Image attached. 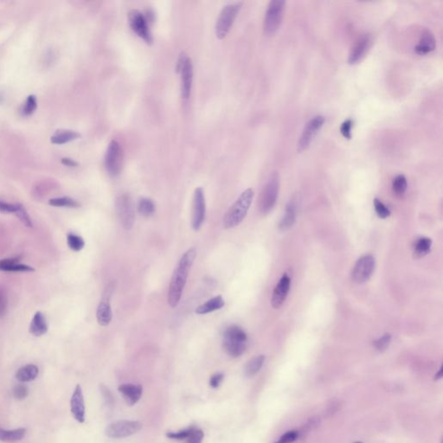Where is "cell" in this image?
I'll return each instance as SVG.
<instances>
[{"instance_id":"cell-10","label":"cell","mask_w":443,"mask_h":443,"mask_svg":"<svg viewBox=\"0 0 443 443\" xmlns=\"http://www.w3.org/2000/svg\"><path fill=\"white\" fill-rule=\"evenodd\" d=\"M128 23L131 29L135 31V33L145 40V42L151 45L153 41V38L149 29L147 18L141 11L139 10L130 11L128 13Z\"/></svg>"},{"instance_id":"cell-14","label":"cell","mask_w":443,"mask_h":443,"mask_svg":"<svg viewBox=\"0 0 443 443\" xmlns=\"http://www.w3.org/2000/svg\"><path fill=\"white\" fill-rule=\"evenodd\" d=\"M205 197L204 190L197 187L195 190L193 196V207H192V221L191 226L194 230H200L205 219Z\"/></svg>"},{"instance_id":"cell-21","label":"cell","mask_w":443,"mask_h":443,"mask_svg":"<svg viewBox=\"0 0 443 443\" xmlns=\"http://www.w3.org/2000/svg\"><path fill=\"white\" fill-rule=\"evenodd\" d=\"M296 215H297V201L293 198L289 201L286 205L285 216L281 219L279 228L281 230H286L292 227L296 221Z\"/></svg>"},{"instance_id":"cell-39","label":"cell","mask_w":443,"mask_h":443,"mask_svg":"<svg viewBox=\"0 0 443 443\" xmlns=\"http://www.w3.org/2000/svg\"><path fill=\"white\" fill-rule=\"evenodd\" d=\"M7 306H8V298L6 290L3 287H0V318L6 316Z\"/></svg>"},{"instance_id":"cell-48","label":"cell","mask_w":443,"mask_h":443,"mask_svg":"<svg viewBox=\"0 0 443 443\" xmlns=\"http://www.w3.org/2000/svg\"><path fill=\"white\" fill-rule=\"evenodd\" d=\"M354 443H363V442H361V441H356V442H354Z\"/></svg>"},{"instance_id":"cell-23","label":"cell","mask_w":443,"mask_h":443,"mask_svg":"<svg viewBox=\"0 0 443 443\" xmlns=\"http://www.w3.org/2000/svg\"><path fill=\"white\" fill-rule=\"evenodd\" d=\"M96 318L99 325L101 326H107L109 325L112 320V309L107 300H102L99 304L96 312Z\"/></svg>"},{"instance_id":"cell-45","label":"cell","mask_w":443,"mask_h":443,"mask_svg":"<svg viewBox=\"0 0 443 443\" xmlns=\"http://www.w3.org/2000/svg\"><path fill=\"white\" fill-rule=\"evenodd\" d=\"M224 378H225V376H224L223 373H216L215 375L211 376V380H210V385H211V387L214 388V389L219 387L220 384H221V382L224 380Z\"/></svg>"},{"instance_id":"cell-29","label":"cell","mask_w":443,"mask_h":443,"mask_svg":"<svg viewBox=\"0 0 443 443\" xmlns=\"http://www.w3.org/2000/svg\"><path fill=\"white\" fill-rule=\"evenodd\" d=\"M264 361H265L264 355H259V356L255 357L252 359H250L244 369L245 376H248V378L255 376V374L261 370L262 365H263Z\"/></svg>"},{"instance_id":"cell-15","label":"cell","mask_w":443,"mask_h":443,"mask_svg":"<svg viewBox=\"0 0 443 443\" xmlns=\"http://www.w3.org/2000/svg\"><path fill=\"white\" fill-rule=\"evenodd\" d=\"M370 45H371V37L370 35L366 34L359 37L354 43L349 54V58H348L349 63L356 64L359 61H361L370 48Z\"/></svg>"},{"instance_id":"cell-11","label":"cell","mask_w":443,"mask_h":443,"mask_svg":"<svg viewBox=\"0 0 443 443\" xmlns=\"http://www.w3.org/2000/svg\"><path fill=\"white\" fill-rule=\"evenodd\" d=\"M141 423L136 421H119L109 424L106 429V435L113 439H121L134 435L141 429Z\"/></svg>"},{"instance_id":"cell-31","label":"cell","mask_w":443,"mask_h":443,"mask_svg":"<svg viewBox=\"0 0 443 443\" xmlns=\"http://www.w3.org/2000/svg\"><path fill=\"white\" fill-rule=\"evenodd\" d=\"M407 186L408 184H407L406 178L403 174L397 175L393 180L392 191L395 196H404V193L406 192Z\"/></svg>"},{"instance_id":"cell-49","label":"cell","mask_w":443,"mask_h":443,"mask_svg":"<svg viewBox=\"0 0 443 443\" xmlns=\"http://www.w3.org/2000/svg\"><path fill=\"white\" fill-rule=\"evenodd\" d=\"M0 429H1V428H0Z\"/></svg>"},{"instance_id":"cell-44","label":"cell","mask_w":443,"mask_h":443,"mask_svg":"<svg viewBox=\"0 0 443 443\" xmlns=\"http://www.w3.org/2000/svg\"><path fill=\"white\" fill-rule=\"evenodd\" d=\"M203 439H204V433L201 429L196 428L192 435L187 439L188 440L186 443H202Z\"/></svg>"},{"instance_id":"cell-40","label":"cell","mask_w":443,"mask_h":443,"mask_svg":"<svg viewBox=\"0 0 443 443\" xmlns=\"http://www.w3.org/2000/svg\"><path fill=\"white\" fill-rule=\"evenodd\" d=\"M352 126H353V121L351 119H348L343 122L342 125L340 126V132L343 135V137L347 139V140H351Z\"/></svg>"},{"instance_id":"cell-38","label":"cell","mask_w":443,"mask_h":443,"mask_svg":"<svg viewBox=\"0 0 443 443\" xmlns=\"http://www.w3.org/2000/svg\"><path fill=\"white\" fill-rule=\"evenodd\" d=\"M390 341H391V336L390 334H384L381 338H379V340H376L374 342V346L379 351H384L389 347Z\"/></svg>"},{"instance_id":"cell-30","label":"cell","mask_w":443,"mask_h":443,"mask_svg":"<svg viewBox=\"0 0 443 443\" xmlns=\"http://www.w3.org/2000/svg\"><path fill=\"white\" fill-rule=\"evenodd\" d=\"M49 205L54 207L77 208L80 206L78 202L69 196L51 198L49 200Z\"/></svg>"},{"instance_id":"cell-20","label":"cell","mask_w":443,"mask_h":443,"mask_svg":"<svg viewBox=\"0 0 443 443\" xmlns=\"http://www.w3.org/2000/svg\"><path fill=\"white\" fill-rule=\"evenodd\" d=\"M20 257L2 259L0 260V271L4 272H34L33 268L26 264L18 263Z\"/></svg>"},{"instance_id":"cell-42","label":"cell","mask_w":443,"mask_h":443,"mask_svg":"<svg viewBox=\"0 0 443 443\" xmlns=\"http://www.w3.org/2000/svg\"><path fill=\"white\" fill-rule=\"evenodd\" d=\"M28 389L24 384L16 385L13 389V395H14L15 398L18 399V400L26 398V396L28 395Z\"/></svg>"},{"instance_id":"cell-25","label":"cell","mask_w":443,"mask_h":443,"mask_svg":"<svg viewBox=\"0 0 443 443\" xmlns=\"http://www.w3.org/2000/svg\"><path fill=\"white\" fill-rule=\"evenodd\" d=\"M225 306V300L223 299L221 295L216 296L212 298L211 300H208L207 302L204 303L203 305L198 306L196 309V314L203 315V314H210L212 312L220 310Z\"/></svg>"},{"instance_id":"cell-27","label":"cell","mask_w":443,"mask_h":443,"mask_svg":"<svg viewBox=\"0 0 443 443\" xmlns=\"http://www.w3.org/2000/svg\"><path fill=\"white\" fill-rule=\"evenodd\" d=\"M432 241L428 237H421L415 241L413 246V253L415 258H422L428 255L431 250Z\"/></svg>"},{"instance_id":"cell-19","label":"cell","mask_w":443,"mask_h":443,"mask_svg":"<svg viewBox=\"0 0 443 443\" xmlns=\"http://www.w3.org/2000/svg\"><path fill=\"white\" fill-rule=\"evenodd\" d=\"M118 390L129 405L136 404L141 399L143 391L141 385L131 384H121Z\"/></svg>"},{"instance_id":"cell-37","label":"cell","mask_w":443,"mask_h":443,"mask_svg":"<svg viewBox=\"0 0 443 443\" xmlns=\"http://www.w3.org/2000/svg\"><path fill=\"white\" fill-rule=\"evenodd\" d=\"M374 207H375L376 213L378 214V216H379L380 218L385 219L390 216V210H389V209H388V208L386 207V206H385V205H384L380 200H378V198H375V200H374Z\"/></svg>"},{"instance_id":"cell-47","label":"cell","mask_w":443,"mask_h":443,"mask_svg":"<svg viewBox=\"0 0 443 443\" xmlns=\"http://www.w3.org/2000/svg\"><path fill=\"white\" fill-rule=\"evenodd\" d=\"M442 378V368H440L439 371H438L437 374L435 375V380H439V379H441Z\"/></svg>"},{"instance_id":"cell-32","label":"cell","mask_w":443,"mask_h":443,"mask_svg":"<svg viewBox=\"0 0 443 443\" xmlns=\"http://www.w3.org/2000/svg\"><path fill=\"white\" fill-rule=\"evenodd\" d=\"M67 243L71 250L78 252L84 248L85 241L81 236L70 233L67 236Z\"/></svg>"},{"instance_id":"cell-12","label":"cell","mask_w":443,"mask_h":443,"mask_svg":"<svg viewBox=\"0 0 443 443\" xmlns=\"http://www.w3.org/2000/svg\"><path fill=\"white\" fill-rule=\"evenodd\" d=\"M375 270V259L372 255H366L357 261L351 273V279L356 283L367 281Z\"/></svg>"},{"instance_id":"cell-28","label":"cell","mask_w":443,"mask_h":443,"mask_svg":"<svg viewBox=\"0 0 443 443\" xmlns=\"http://www.w3.org/2000/svg\"><path fill=\"white\" fill-rule=\"evenodd\" d=\"M26 434V429L24 428L12 429V430L0 429V440L4 442H15L17 440H22Z\"/></svg>"},{"instance_id":"cell-16","label":"cell","mask_w":443,"mask_h":443,"mask_svg":"<svg viewBox=\"0 0 443 443\" xmlns=\"http://www.w3.org/2000/svg\"><path fill=\"white\" fill-rule=\"evenodd\" d=\"M290 285H291V280L289 275H282V277L281 278V280L276 285L273 292L271 304L274 308H280L282 306L284 301L286 300V296L289 295Z\"/></svg>"},{"instance_id":"cell-5","label":"cell","mask_w":443,"mask_h":443,"mask_svg":"<svg viewBox=\"0 0 443 443\" xmlns=\"http://www.w3.org/2000/svg\"><path fill=\"white\" fill-rule=\"evenodd\" d=\"M241 5V2L229 4L221 10L216 24V35L218 39H224L230 32Z\"/></svg>"},{"instance_id":"cell-17","label":"cell","mask_w":443,"mask_h":443,"mask_svg":"<svg viewBox=\"0 0 443 443\" xmlns=\"http://www.w3.org/2000/svg\"><path fill=\"white\" fill-rule=\"evenodd\" d=\"M71 412L76 421L80 424L85 422L84 397L80 385H77L74 391L71 401Z\"/></svg>"},{"instance_id":"cell-41","label":"cell","mask_w":443,"mask_h":443,"mask_svg":"<svg viewBox=\"0 0 443 443\" xmlns=\"http://www.w3.org/2000/svg\"><path fill=\"white\" fill-rule=\"evenodd\" d=\"M299 432L296 431V430H292V431H289V432H286V434H284L283 435H281V437L277 440V441H275V443H291L294 442L295 440H297L298 438H299Z\"/></svg>"},{"instance_id":"cell-22","label":"cell","mask_w":443,"mask_h":443,"mask_svg":"<svg viewBox=\"0 0 443 443\" xmlns=\"http://www.w3.org/2000/svg\"><path fill=\"white\" fill-rule=\"evenodd\" d=\"M48 331V325L45 315L41 312L34 314L30 325V333L36 337L42 336Z\"/></svg>"},{"instance_id":"cell-46","label":"cell","mask_w":443,"mask_h":443,"mask_svg":"<svg viewBox=\"0 0 443 443\" xmlns=\"http://www.w3.org/2000/svg\"><path fill=\"white\" fill-rule=\"evenodd\" d=\"M62 163L64 166H71V167H76V166H78V163L74 160L69 159V158H63V159H62Z\"/></svg>"},{"instance_id":"cell-4","label":"cell","mask_w":443,"mask_h":443,"mask_svg":"<svg viewBox=\"0 0 443 443\" xmlns=\"http://www.w3.org/2000/svg\"><path fill=\"white\" fill-rule=\"evenodd\" d=\"M286 2L283 0H273L267 8L264 18V31L271 36L276 33L281 26L284 17Z\"/></svg>"},{"instance_id":"cell-33","label":"cell","mask_w":443,"mask_h":443,"mask_svg":"<svg viewBox=\"0 0 443 443\" xmlns=\"http://www.w3.org/2000/svg\"><path fill=\"white\" fill-rule=\"evenodd\" d=\"M139 211L142 216L148 217L154 213L155 206L153 202L149 198H141L139 202Z\"/></svg>"},{"instance_id":"cell-1","label":"cell","mask_w":443,"mask_h":443,"mask_svg":"<svg viewBox=\"0 0 443 443\" xmlns=\"http://www.w3.org/2000/svg\"><path fill=\"white\" fill-rule=\"evenodd\" d=\"M196 249L194 247L189 249L182 255L176 269L174 270L171 282L169 285L168 296H167V301L171 308H175L180 304L183 291L187 281L189 272L196 259Z\"/></svg>"},{"instance_id":"cell-9","label":"cell","mask_w":443,"mask_h":443,"mask_svg":"<svg viewBox=\"0 0 443 443\" xmlns=\"http://www.w3.org/2000/svg\"><path fill=\"white\" fill-rule=\"evenodd\" d=\"M325 123V117L322 115L314 116V118L306 124L304 127L301 135H300V141L298 143V151L302 152L308 148L312 142L319 134L320 129L322 128L323 125Z\"/></svg>"},{"instance_id":"cell-6","label":"cell","mask_w":443,"mask_h":443,"mask_svg":"<svg viewBox=\"0 0 443 443\" xmlns=\"http://www.w3.org/2000/svg\"><path fill=\"white\" fill-rule=\"evenodd\" d=\"M176 71L181 76V95L183 99L188 100L191 96L193 81V65L191 58L186 54L180 55L178 59Z\"/></svg>"},{"instance_id":"cell-2","label":"cell","mask_w":443,"mask_h":443,"mask_svg":"<svg viewBox=\"0 0 443 443\" xmlns=\"http://www.w3.org/2000/svg\"><path fill=\"white\" fill-rule=\"evenodd\" d=\"M254 191L249 188L241 194L238 200L228 210L224 217L225 229H232L240 225L247 215L250 205L252 204Z\"/></svg>"},{"instance_id":"cell-24","label":"cell","mask_w":443,"mask_h":443,"mask_svg":"<svg viewBox=\"0 0 443 443\" xmlns=\"http://www.w3.org/2000/svg\"><path fill=\"white\" fill-rule=\"evenodd\" d=\"M81 137V135L72 130H58L54 134L51 138V143L56 145H63V144L76 141Z\"/></svg>"},{"instance_id":"cell-3","label":"cell","mask_w":443,"mask_h":443,"mask_svg":"<svg viewBox=\"0 0 443 443\" xmlns=\"http://www.w3.org/2000/svg\"><path fill=\"white\" fill-rule=\"evenodd\" d=\"M248 337L246 333L238 325H231L224 334V347L232 358H238L247 348Z\"/></svg>"},{"instance_id":"cell-34","label":"cell","mask_w":443,"mask_h":443,"mask_svg":"<svg viewBox=\"0 0 443 443\" xmlns=\"http://www.w3.org/2000/svg\"><path fill=\"white\" fill-rule=\"evenodd\" d=\"M15 215L18 217V219L22 221L24 225H26V227L32 228V221H31V216L29 215L26 207L22 204H17V211L15 212Z\"/></svg>"},{"instance_id":"cell-18","label":"cell","mask_w":443,"mask_h":443,"mask_svg":"<svg viewBox=\"0 0 443 443\" xmlns=\"http://www.w3.org/2000/svg\"><path fill=\"white\" fill-rule=\"evenodd\" d=\"M435 36L431 31L427 30L423 32L417 45L415 47V53L421 56L427 55L435 51Z\"/></svg>"},{"instance_id":"cell-35","label":"cell","mask_w":443,"mask_h":443,"mask_svg":"<svg viewBox=\"0 0 443 443\" xmlns=\"http://www.w3.org/2000/svg\"><path fill=\"white\" fill-rule=\"evenodd\" d=\"M37 107V98L35 96H29L23 107V114L25 115H31L33 114Z\"/></svg>"},{"instance_id":"cell-26","label":"cell","mask_w":443,"mask_h":443,"mask_svg":"<svg viewBox=\"0 0 443 443\" xmlns=\"http://www.w3.org/2000/svg\"><path fill=\"white\" fill-rule=\"evenodd\" d=\"M38 373H39V370H38L37 365H25L17 370L16 379L18 381L23 382V383L33 381L34 379H37Z\"/></svg>"},{"instance_id":"cell-8","label":"cell","mask_w":443,"mask_h":443,"mask_svg":"<svg viewBox=\"0 0 443 443\" xmlns=\"http://www.w3.org/2000/svg\"><path fill=\"white\" fill-rule=\"evenodd\" d=\"M122 160H123V152L121 145L118 141L114 140L107 146L106 155H105V166L107 172L112 177L118 176L121 172Z\"/></svg>"},{"instance_id":"cell-36","label":"cell","mask_w":443,"mask_h":443,"mask_svg":"<svg viewBox=\"0 0 443 443\" xmlns=\"http://www.w3.org/2000/svg\"><path fill=\"white\" fill-rule=\"evenodd\" d=\"M195 429H196V428L191 427V428H188V429H182V430H180L179 432L168 433L166 435H167V437L174 439V440H185V439H188L192 435V433L194 432Z\"/></svg>"},{"instance_id":"cell-43","label":"cell","mask_w":443,"mask_h":443,"mask_svg":"<svg viewBox=\"0 0 443 443\" xmlns=\"http://www.w3.org/2000/svg\"><path fill=\"white\" fill-rule=\"evenodd\" d=\"M17 204H11L0 200V212L6 214H15L17 211Z\"/></svg>"},{"instance_id":"cell-13","label":"cell","mask_w":443,"mask_h":443,"mask_svg":"<svg viewBox=\"0 0 443 443\" xmlns=\"http://www.w3.org/2000/svg\"><path fill=\"white\" fill-rule=\"evenodd\" d=\"M116 209L122 226L126 230H131L135 224V211L129 195L124 194L119 197L116 202Z\"/></svg>"},{"instance_id":"cell-7","label":"cell","mask_w":443,"mask_h":443,"mask_svg":"<svg viewBox=\"0 0 443 443\" xmlns=\"http://www.w3.org/2000/svg\"><path fill=\"white\" fill-rule=\"evenodd\" d=\"M280 189V180L276 172L270 176V180L267 182L261 193L260 200V210L264 215L270 213L275 207L277 201L278 194Z\"/></svg>"}]
</instances>
